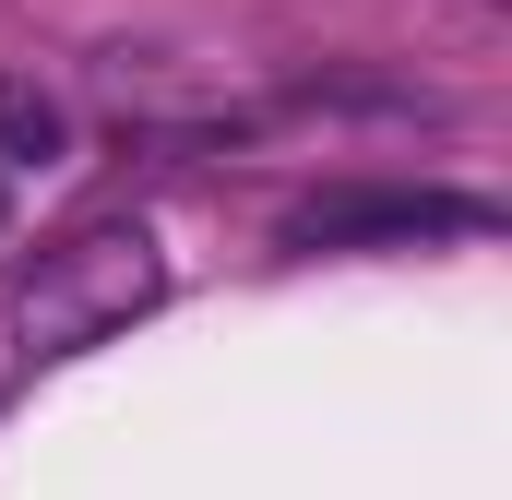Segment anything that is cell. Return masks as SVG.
Here are the masks:
<instances>
[{"mask_svg": "<svg viewBox=\"0 0 512 500\" xmlns=\"http://www.w3.org/2000/svg\"><path fill=\"white\" fill-rule=\"evenodd\" d=\"M155 298H167V250H155V227H131V215L72 227V239L36 250V274L12 286V346H24V358H84V346L131 334Z\"/></svg>", "mask_w": 512, "mask_h": 500, "instance_id": "6da1fadb", "label": "cell"}, {"mask_svg": "<svg viewBox=\"0 0 512 500\" xmlns=\"http://www.w3.org/2000/svg\"><path fill=\"white\" fill-rule=\"evenodd\" d=\"M429 227H489V203L465 191H334L310 215H286L298 250H346V239H429Z\"/></svg>", "mask_w": 512, "mask_h": 500, "instance_id": "7a4b0ae2", "label": "cell"}, {"mask_svg": "<svg viewBox=\"0 0 512 500\" xmlns=\"http://www.w3.org/2000/svg\"><path fill=\"white\" fill-rule=\"evenodd\" d=\"M60 143H72V120H60V96L48 84H0V167H60Z\"/></svg>", "mask_w": 512, "mask_h": 500, "instance_id": "3957f363", "label": "cell"}]
</instances>
